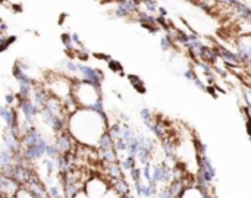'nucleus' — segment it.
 Segmentation results:
<instances>
[{
	"label": "nucleus",
	"mask_w": 251,
	"mask_h": 198,
	"mask_svg": "<svg viewBox=\"0 0 251 198\" xmlns=\"http://www.w3.org/2000/svg\"><path fill=\"white\" fill-rule=\"evenodd\" d=\"M84 193L87 194L88 198H101L109 190L107 182L101 176H91L85 185H84Z\"/></svg>",
	"instance_id": "obj_1"
},
{
	"label": "nucleus",
	"mask_w": 251,
	"mask_h": 198,
	"mask_svg": "<svg viewBox=\"0 0 251 198\" xmlns=\"http://www.w3.org/2000/svg\"><path fill=\"white\" fill-rule=\"evenodd\" d=\"M72 198H88V197H87V194L84 193V190H76V191L74 193Z\"/></svg>",
	"instance_id": "obj_5"
},
{
	"label": "nucleus",
	"mask_w": 251,
	"mask_h": 198,
	"mask_svg": "<svg viewBox=\"0 0 251 198\" xmlns=\"http://www.w3.org/2000/svg\"><path fill=\"white\" fill-rule=\"evenodd\" d=\"M101 198H124V196H122V194H119L116 190L109 188V190H107V193H106V194H104Z\"/></svg>",
	"instance_id": "obj_4"
},
{
	"label": "nucleus",
	"mask_w": 251,
	"mask_h": 198,
	"mask_svg": "<svg viewBox=\"0 0 251 198\" xmlns=\"http://www.w3.org/2000/svg\"><path fill=\"white\" fill-rule=\"evenodd\" d=\"M179 198H206V196H204V191L201 188H199V187H188V188H185L181 193Z\"/></svg>",
	"instance_id": "obj_2"
},
{
	"label": "nucleus",
	"mask_w": 251,
	"mask_h": 198,
	"mask_svg": "<svg viewBox=\"0 0 251 198\" xmlns=\"http://www.w3.org/2000/svg\"><path fill=\"white\" fill-rule=\"evenodd\" d=\"M13 198H37V197H35V196H34L28 188H25V187H19Z\"/></svg>",
	"instance_id": "obj_3"
}]
</instances>
